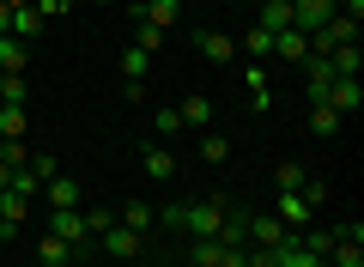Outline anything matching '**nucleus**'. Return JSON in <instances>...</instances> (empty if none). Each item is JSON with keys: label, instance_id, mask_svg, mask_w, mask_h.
Segmentation results:
<instances>
[{"label": "nucleus", "instance_id": "27", "mask_svg": "<svg viewBox=\"0 0 364 267\" xmlns=\"http://www.w3.org/2000/svg\"><path fill=\"white\" fill-rule=\"evenodd\" d=\"M25 98H31L25 73H0V103H18V110H25Z\"/></svg>", "mask_w": 364, "mask_h": 267}, {"label": "nucleus", "instance_id": "14", "mask_svg": "<svg viewBox=\"0 0 364 267\" xmlns=\"http://www.w3.org/2000/svg\"><path fill=\"white\" fill-rule=\"evenodd\" d=\"M176 115H182V127H207L213 122V98L207 91H188V98L176 103Z\"/></svg>", "mask_w": 364, "mask_h": 267}, {"label": "nucleus", "instance_id": "2", "mask_svg": "<svg viewBox=\"0 0 364 267\" xmlns=\"http://www.w3.org/2000/svg\"><path fill=\"white\" fill-rule=\"evenodd\" d=\"M43 201H49V213H73V206H85V189L73 177H49L43 182Z\"/></svg>", "mask_w": 364, "mask_h": 267}, {"label": "nucleus", "instance_id": "13", "mask_svg": "<svg viewBox=\"0 0 364 267\" xmlns=\"http://www.w3.org/2000/svg\"><path fill=\"white\" fill-rule=\"evenodd\" d=\"M49 231H55L61 243H73V249L91 237V231H85V213H79V206H73V213H49Z\"/></svg>", "mask_w": 364, "mask_h": 267}, {"label": "nucleus", "instance_id": "22", "mask_svg": "<svg viewBox=\"0 0 364 267\" xmlns=\"http://www.w3.org/2000/svg\"><path fill=\"white\" fill-rule=\"evenodd\" d=\"M37 31H43V13H37V6H13V37L25 43V37H37Z\"/></svg>", "mask_w": 364, "mask_h": 267}, {"label": "nucleus", "instance_id": "29", "mask_svg": "<svg viewBox=\"0 0 364 267\" xmlns=\"http://www.w3.org/2000/svg\"><path fill=\"white\" fill-rule=\"evenodd\" d=\"M273 189H279V194H286V189H304V164H298V158H286V164L273 170Z\"/></svg>", "mask_w": 364, "mask_h": 267}, {"label": "nucleus", "instance_id": "31", "mask_svg": "<svg viewBox=\"0 0 364 267\" xmlns=\"http://www.w3.org/2000/svg\"><path fill=\"white\" fill-rule=\"evenodd\" d=\"M0 164H6V170H25V164H31L25 140H0Z\"/></svg>", "mask_w": 364, "mask_h": 267}, {"label": "nucleus", "instance_id": "33", "mask_svg": "<svg viewBox=\"0 0 364 267\" xmlns=\"http://www.w3.org/2000/svg\"><path fill=\"white\" fill-rule=\"evenodd\" d=\"M31 6H37L43 19H67V13H73V0H31Z\"/></svg>", "mask_w": 364, "mask_h": 267}, {"label": "nucleus", "instance_id": "37", "mask_svg": "<svg viewBox=\"0 0 364 267\" xmlns=\"http://www.w3.org/2000/svg\"><path fill=\"white\" fill-rule=\"evenodd\" d=\"M0 37H13V6H0Z\"/></svg>", "mask_w": 364, "mask_h": 267}, {"label": "nucleus", "instance_id": "38", "mask_svg": "<svg viewBox=\"0 0 364 267\" xmlns=\"http://www.w3.org/2000/svg\"><path fill=\"white\" fill-rule=\"evenodd\" d=\"M13 231H18V225H6V219H0V243H13Z\"/></svg>", "mask_w": 364, "mask_h": 267}, {"label": "nucleus", "instance_id": "23", "mask_svg": "<svg viewBox=\"0 0 364 267\" xmlns=\"http://www.w3.org/2000/svg\"><path fill=\"white\" fill-rule=\"evenodd\" d=\"M237 49H249V55H255V61H267V55H273V31H243V37H237Z\"/></svg>", "mask_w": 364, "mask_h": 267}, {"label": "nucleus", "instance_id": "7", "mask_svg": "<svg viewBox=\"0 0 364 267\" xmlns=\"http://www.w3.org/2000/svg\"><path fill=\"white\" fill-rule=\"evenodd\" d=\"M134 19L152 25V31H170V25L182 19V0H146V6H134Z\"/></svg>", "mask_w": 364, "mask_h": 267}, {"label": "nucleus", "instance_id": "3", "mask_svg": "<svg viewBox=\"0 0 364 267\" xmlns=\"http://www.w3.org/2000/svg\"><path fill=\"white\" fill-rule=\"evenodd\" d=\"M273 61H286V67H304V61H310V37H304L298 25H291V31H279V37H273Z\"/></svg>", "mask_w": 364, "mask_h": 267}, {"label": "nucleus", "instance_id": "30", "mask_svg": "<svg viewBox=\"0 0 364 267\" xmlns=\"http://www.w3.org/2000/svg\"><path fill=\"white\" fill-rule=\"evenodd\" d=\"M219 255H225L219 237H195V267H219Z\"/></svg>", "mask_w": 364, "mask_h": 267}, {"label": "nucleus", "instance_id": "34", "mask_svg": "<svg viewBox=\"0 0 364 267\" xmlns=\"http://www.w3.org/2000/svg\"><path fill=\"white\" fill-rule=\"evenodd\" d=\"M25 170H31V177H37V182H49V177H61V170H55V158H31Z\"/></svg>", "mask_w": 364, "mask_h": 267}, {"label": "nucleus", "instance_id": "28", "mask_svg": "<svg viewBox=\"0 0 364 267\" xmlns=\"http://www.w3.org/2000/svg\"><path fill=\"white\" fill-rule=\"evenodd\" d=\"M340 122L346 115H334L328 103H310V134H340Z\"/></svg>", "mask_w": 364, "mask_h": 267}, {"label": "nucleus", "instance_id": "8", "mask_svg": "<svg viewBox=\"0 0 364 267\" xmlns=\"http://www.w3.org/2000/svg\"><path fill=\"white\" fill-rule=\"evenodd\" d=\"M310 213H316V206L304 201L298 189H286V194H279V213H273V219H279L286 231H304V225H310Z\"/></svg>", "mask_w": 364, "mask_h": 267}, {"label": "nucleus", "instance_id": "21", "mask_svg": "<svg viewBox=\"0 0 364 267\" xmlns=\"http://www.w3.org/2000/svg\"><path fill=\"white\" fill-rule=\"evenodd\" d=\"M25 110H18V103H0V140H25Z\"/></svg>", "mask_w": 364, "mask_h": 267}, {"label": "nucleus", "instance_id": "1", "mask_svg": "<svg viewBox=\"0 0 364 267\" xmlns=\"http://www.w3.org/2000/svg\"><path fill=\"white\" fill-rule=\"evenodd\" d=\"M164 225H182V231H195V237H219V225H225V201H188V206H170Z\"/></svg>", "mask_w": 364, "mask_h": 267}, {"label": "nucleus", "instance_id": "18", "mask_svg": "<svg viewBox=\"0 0 364 267\" xmlns=\"http://www.w3.org/2000/svg\"><path fill=\"white\" fill-rule=\"evenodd\" d=\"M25 61H31V49L18 37H0V73H25Z\"/></svg>", "mask_w": 364, "mask_h": 267}, {"label": "nucleus", "instance_id": "32", "mask_svg": "<svg viewBox=\"0 0 364 267\" xmlns=\"http://www.w3.org/2000/svg\"><path fill=\"white\" fill-rule=\"evenodd\" d=\"M134 49H146V55H158V49H164V31H152V25H140V31H134Z\"/></svg>", "mask_w": 364, "mask_h": 267}, {"label": "nucleus", "instance_id": "11", "mask_svg": "<svg viewBox=\"0 0 364 267\" xmlns=\"http://www.w3.org/2000/svg\"><path fill=\"white\" fill-rule=\"evenodd\" d=\"M243 85H249V103H255V115H267V110H273V91H267V67H261V61H249V67H243Z\"/></svg>", "mask_w": 364, "mask_h": 267}, {"label": "nucleus", "instance_id": "10", "mask_svg": "<svg viewBox=\"0 0 364 267\" xmlns=\"http://www.w3.org/2000/svg\"><path fill=\"white\" fill-rule=\"evenodd\" d=\"M255 25L273 31V37H279V31H291V0H255Z\"/></svg>", "mask_w": 364, "mask_h": 267}, {"label": "nucleus", "instance_id": "41", "mask_svg": "<svg viewBox=\"0 0 364 267\" xmlns=\"http://www.w3.org/2000/svg\"><path fill=\"white\" fill-rule=\"evenodd\" d=\"M97 6H116V0H97Z\"/></svg>", "mask_w": 364, "mask_h": 267}, {"label": "nucleus", "instance_id": "24", "mask_svg": "<svg viewBox=\"0 0 364 267\" xmlns=\"http://www.w3.org/2000/svg\"><path fill=\"white\" fill-rule=\"evenodd\" d=\"M146 73H152V55L128 43V49H122V79H146Z\"/></svg>", "mask_w": 364, "mask_h": 267}, {"label": "nucleus", "instance_id": "4", "mask_svg": "<svg viewBox=\"0 0 364 267\" xmlns=\"http://www.w3.org/2000/svg\"><path fill=\"white\" fill-rule=\"evenodd\" d=\"M286 237H291V231L279 225L273 213H249V243H255V249H279Z\"/></svg>", "mask_w": 364, "mask_h": 267}, {"label": "nucleus", "instance_id": "40", "mask_svg": "<svg viewBox=\"0 0 364 267\" xmlns=\"http://www.w3.org/2000/svg\"><path fill=\"white\" fill-rule=\"evenodd\" d=\"M0 6H31V0H0Z\"/></svg>", "mask_w": 364, "mask_h": 267}, {"label": "nucleus", "instance_id": "35", "mask_svg": "<svg viewBox=\"0 0 364 267\" xmlns=\"http://www.w3.org/2000/svg\"><path fill=\"white\" fill-rule=\"evenodd\" d=\"M158 134H182V115L176 110H158Z\"/></svg>", "mask_w": 364, "mask_h": 267}, {"label": "nucleus", "instance_id": "9", "mask_svg": "<svg viewBox=\"0 0 364 267\" xmlns=\"http://www.w3.org/2000/svg\"><path fill=\"white\" fill-rule=\"evenodd\" d=\"M97 237H104V249L116 255V261H134V255H140V231H128V225H109V231H97Z\"/></svg>", "mask_w": 364, "mask_h": 267}, {"label": "nucleus", "instance_id": "6", "mask_svg": "<svg viewBox=\"0 0 364 267\" xmlns=\"http://www.w3.org/2000/svg\"><path fill=\"white\" fill-rule=\"evenodd\" d=\"M328 110L334 115H358L364 110V85L358 79H334V85H328Z\"/></svg>", "mask_w": 364, "mask_h": 267}, {"label": "nucleus", "instance_id": "15", "mask_svg": "<svg viewBox=\"0 0 364 267\" xmlns=\"http://www.w3.org/2000/svg\"><path fill=\"white\" fill-rule=\"evenodd\" d=\"M140 164H146V177H152V182H170V177H176V158H170L164 146H146Z\"/></svg>", "mask_w": 364, "mask_h": 267}, {"label": "nucleus", "instance_id": "12", "mask_svg": "<svg viewBox=\"0 0 364 267\" xmlns=\"http://www.w3.org/2000/svg\"><path fill=\"white\" fill-rule=\"evenodd\" d=\"M328 67H334V79H358L364 73V49L358 43H340V49H328Z\"/></svg>", "mask_w": 364, "mask_h": 267}, {"label": "nucleus", "instance_id": "5", "mask_svg": "<svg viewBox=\"0 0 364 267\" xmlns=\"http://www.w3.org/2000/svg\"><path fill=\"white\" fill-rule=\"evenodd\" d=\"M195 49H200V61H237V37H225V31H195Z\"/></svg>", "mask_w": 364, "mask_h": 267}, {"label": "nucleus", "instance_id": "19", "mask_svg": "<svg viewBox=\"0 0 364 267\" xmlns=\"http://www.w3.org/2000/svg\"><path fill=\"white\" fill-rule=\"evenodd\" d=\"M0 219H6V225H25V219H31V194L0 189Z\"/></svg>", "mask_w": 364, "mask_h": 267}, {"label": "nucleus", "instance_id": "26", "mask_svg": "<svg viewBox=\"0 0 364 267\" xmlns=\"http://www.w3.org/2000/svg\"><path fill=\"white\" fill-rule=\"evenodd\" d=\"M231 158V140L225 134H200V164H225Z\"/></svg>", "mask_w": 364, "mask_h": 267}, {"label": "nucleus", "instance_id": "17", "mask_svg": "<svg viewBox=\"0 0 364 267\" xmlns=\"http://www.w3.org/2000/svg\"><path fill=\"white\" fill-rule=\"evenodd\" d=\"M116 225H128V231H140V237H146V231L158 225V213H152L146 201H128V206H122V219H116Z\"/></svg>", "mask_w": 364, "mask_h": 267}, {"label": "nucleus", "instance_id": "39", "mask_svg": "<svg viewBox=\"0 0 364 267\" xmlns=\"http://www.w3.org/2000/svg\"><path fill=\"white\" fill-rule=\"evenodd\" d=\"M6 182H13V170H6V164H0V189H6Z\"/></svg>", "mask_w": 364, "mask_h": 267}, {"label": "nucleus", "instance_id": "20", "mask_svg": "<svg viewBox=\"0 0 364 267\" xmlns=\"http://www.w3.org/2000/svg\"><path fill=\"white\" fill-rule=\"evenodd\" d=\"M37 255H43V267H67V261H73V243H61V237L49 231V237L37 243Z\"/></svg>", "mask_w": 364, "mask_h": 267}, {"label": "nucleus", "instance_id": "25", "mask_svg": "<svg viewBox=\"0 0 364 267\" xmlns=\"http://www.w3.org/2000/svg\"><path fill=\"white\" fill-rule=\"evenodd\" d=\"M334 267H364V243H352V237H334V255H328Z\"/></svg>", "mask_w": 364, "mask_h": 267}, {"label": "nucleus", "instance_id": "16", "mask_svg": "<svg viewBox=\"0 0 364 267\" xmlns=\"http://www.w3.org/2000/svg\"><path fill=\"white\" fill-rule=\"evenodd\" d=\"M298 243H304V249L316 255V261H328V255H334V225H328V231H316V225H304V231H298Z\"/></svg>", "mask_w": 364, "mask_h": 267}, {"label": "nucleus", "instance_id": "36", "mask_svg": "<svg viewBox=\"0 0 364 267\" xmlns=\"http://www.w3.org/2000/svg\"><path fill=\"white\" fill-rule=\"evenodd\" d=\"M334 6H340L346 19H358V25H364V0H334Z\"/></svg>", "mask_w": 364, "mask_h": 267}]
</instances>
